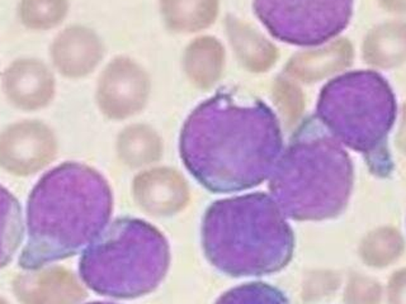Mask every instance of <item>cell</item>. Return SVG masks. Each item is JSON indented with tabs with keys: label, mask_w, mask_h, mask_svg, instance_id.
Listing matches in <instances>:
<instances>
[{
	"label": "cell",
	"mask_w": 406,
	"mask_h": 304,
	"mask_svg": "<svg viewBox=\"0 0 406 304\" xmlns=\"http://www.w3.org/2000/svg\"><path fill=\"white\" fill-rule=\"evenodd\" d=\"M179 151L191 175L213 193L250 189L271 177L284 151L277 115L244 89L221 88L189 114Z\"/></svg>",
	"instance_id": "obj_1"
},
{
	"label": "cell",
	"mask_w": 406,
	"mask_h": 304,
	"mask_svg": "<svg viewBox=\"0 0 406 304\" xmlns=\"http://www.w3.org/2000/svg\"><path fill=\"white\" fill-rule=\"evenodd\" d=\"M112 210V190L99 171L74 161L47 171L28 196L20 267L37 270L80 253L107 227Z\"/></svg>",
	"instance_id": "obj_2"
},
{
	"label": "cell",
	"mask_w": 406,
	"mask_h": 304,
	"mask_svg": "<svg viewBox=\"0 0 406 304\" xmlns=\"http://www.w3.org/2000/svg\"><path fill=\"white\" fill-rule=\"evenodd\" d=\"M207 260L234 278L281 272L295 251V234L271 194L252 193L213 202L201 226Z\"/></svg>",
	"instance_id": "obj_3"
},
{
	"label": "cell",
	"mask_w": 406,
	"mask_h": 304,
	"mask_svg": "<svg viewBox=\"0 0 406 304\" xmlns=\"http://www.w3.org/2000/svg\"><path fill=\"white\" fill-rule=\"evenodd\" d=\"M353 182L348 152L312 115L297 128L278 158L269 191L287 218L324 221L345 210Z\"/></svg>",
	"instance_id": "obj_4"
},
{
	"label": "cell",
	"mask_w": 406,
	"mask_h": 304,
	"mask_svg": "<svg viewBox=\"0 0 406 304\" xmlns=\"http://www.w3.org/2000/svg\"><path fill=\"white\" fill-rule=\"evenodd\" d=\"M315 117L343 146L362 153L374 175L390 177L388 136L398 117V101L385 76L374 70L336 76L320 90Z\"/></svg>",
	"instance_id": "obj_5"
},
{
	"label": "cell",
	"mask_w": 406,
	"mask_h": 304,
	"mask_svg": "<svg viewBox=\"0 0 406 304\" xmlns=\"http://www.w3.org/2000/svg\"><path fill=\"white\" fill-rule=\"evenodd\" d=\"M170 265L165 236L148 222L121 217L85 247L79 275L103 297L134 299L155 291Z\"/></svg>",
	"instance_id": "obj_6"
},
{
	"label": "cell",
	"mask_w": 406,
	"mask_h": 304,
	"mask_svg": "<svg viewBox=\"0 0 406 304\" xmlns=\"http://www.w3.org/2000/svg\"><path fill=\"white\" fill-rule=\"evenodd\" d=\"M254 12L273 37L314 47L348 27L353 0H254Z\"/></svg>",
	"instance_id": "obj_7"
},
{
	"label": "cell",
	"mask_w": 406,
	"mask_h": 304,
	"mask_svg": "<svg viewBox=\"0 0 406 304\" xmlns=\"http://www.w3.org/2000/svg\"><path fill=\"white\" fill-rule=\"evenodd\" d=\"M56 155V136L41 120H20L0 133V167L15 177L34 175Z\"/></svg>",
	"instance_id": "obj_8"
},
{
	"label": "cell",
	"mask_w": 406,
	"mask_h": 304,
	"mask_svg": "<svg viewBox=\"0 0 406 304\" xmlns=\"http://www.w3.org/2000/svg\"><path fill=\"white\" fill-rule=\"evenodd\" d=\"M150 89L148 75L139 63L129 57H116L98 79V106L110 118H125L144 108Z\"/></svg>",
	"instance_id": "obj_9"
},
{
	"label": "cell",
	"mask_w": 406,
	"mask_h": 304,
	"mask_svg": "<svg viewBox=\"0 0 406 304\" xmlns=\"http://www.w3.org/2000/svg\"><path fill=\"white\" fill-rule=\"evenodd\" d=\"M1 88L12 106L25 112H34L51 103L56 82L44 61L20 58L4 71Z\"/></svg>",
	"instance_id": "obj_10"
},
{
	"label": "cell",
	"mask_w": 406,
	"mask_h": 304,
	"mask_svg": "<svg viewBox=\"0 0 406 304\" xmlns=\"http://www.w3.org/2000/svg\"><path fill=\"white\" fill-rule=\"evenodd\" d=\"M52 63L61 75L77 79L89 75L104 56L97 33L83 25H71L60 32L50 46Z\"/></svg>",
	"instance_id": "obj_11"
},
{
	"label": "cell",
	"mask_w": 406,
	"mask_h": 304,
	"mask_svg": "<svg viewBox=\"0 0 406 304\" xmlns=\"http://www.w3.org/2000/svg\"><path fill=\"white\" fill-rule=\"evenodd\" d=\"M20 304H77L84 291L71 272L58 266L27 270L12 281Z\"/></svg>",
	"instance_id": "obj_12"
},
{
	"label": "cell",
	"mask_w": 406,
	"mask_h": 304,
	"mask_svg": "<svg viewBox=\"0 0 406 304\" xmlns=\"http://www.w3.org/2000/svg\"><path fill=\"white\" fill-rule=\"evenodd\" d=\"M226 31L239 61L252 72H265L278 58L274 44L252 25L234 17H226Z\"/></svg>",
	"instance_id": "obj_13"
},
{
	"label": "cell",
	"mask_w": 406,
	"mask_h": 304,
	"mask_svg": "<svg viewBox=\"0 0 406 304\" xmlns=\"http://www.w3.org/2000/svg\"><path fill=\"white\" fill-rule=\"evenodd\" d=\"M224 65V46L211 36L196 38L188 44L183 56V68L188 79L200 89L212 88L222 75Z\"/></svg>",
	"instance_id": "obj_14"
},
{
	"label": "cell",
	"mask_w": 406,
	"mask_h": 304,
	"mask_svg": "<svg viewBox=\"0 0 406 304\" xmlns=\"http://www.w3.org/2000/svg\"><path fill=\"white\" fill-rule=\"evenodd\" d=\"M160 12L169 30L194 33L215 23L219 0H160Z\"/></svg>",
	"instance_id": "obj_15"
},
{
	"label": "cell",
	"mask_w": 406,
	"mask_h": 304,
	"mask_svg": "<svg viewBox=\"0 0 406 304\" xmlns=\"http://www.w3.org/2000/svg\"><path fill=\"white\" fill-rule=\"evenodd\" d=\"M25 224L20 202L0 185V269L7 266L23 240Z\"/></svg>",
	"instance_id": "obj_16"
},
{
	"label": "cell",
	"mask_w": 406,
	"mask_h": 304,
	"mask_svg": "<svg viewBox=\"0 0 406 304\" xmlns=\"http://www.w3.org/2000/svg\"><path fill=\"white\" fill-rule=\"evenodd\" d=\"M69 12L68 0H20L22 25L32 31H49L63 23Z\"/></svg>",
	"instance_id": "obj_17"
},
{
	"label": "cell",
	"mask_w": 406,
	"mask_h": 304,
	"mask_svg": "<svg viewBox=\"0 0 406 304\" xmlns=\"http://www.w3.org/2000/svg\"><path fill=\"white\" fill-rule=\"evenodd\" d=\"M215 304H290L276 286L255 281L232 288L220 296Z\"/></svg>",
	"instance_id": "obj_18"
},
{
	"label": "cell",
	"mask_w": 406,
	"mask_h": 304,
	"mask_svg": "<svg viewBox=\"0 0 406 304\" xmlns=\"http://www.w3.org/2000/svg\"><path fill=\"white\" fill-rule=\"evenodd\" d=\"M0 304H9L7 299H4L3 297H0Z\"/></svg>",
	"instance_id": "obj_19"
},
{
	"label": "cell",
	"mask_w": 406,
	"mask_h": 304,
	"mask_svg": "<svg viewBox=\"0 0 406 304\" xmlns=\"http://www.w3.org/2000/svg\"><path fill=\"white\" fill-rule=\"evenodd\" d=\"M88 304H116V303H110V302H91V303Z\"/></svg>",
	"instance_id": "obj_20"
}]
</instances>
